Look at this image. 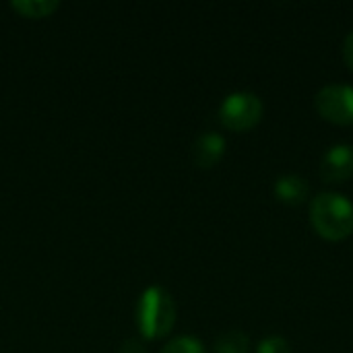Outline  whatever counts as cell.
I'll return each instance as SVG.
<instances>
[{
  "instance_id": "1",
  "label": "cell",
  "mask_w": 353,
  "mask_h": 353,
  "mask_svg": "<svg viewBox=\"0 0 353 353\" xmlns=\"http://www.w3.org/2000/svg\"><path fill=\"white\" fill-rule=\"evenodd\" d=\"M310 221L321 238L341 242L353 234L352 201L339 192H323L310 203Z\"/></svg>"
},
{
  "instance_id": "2",
  "label": "cell",
  "mask_w": 353,
  "mask_h": 353,
  "mask_svg": "<svg viewBox=\"0 0 353 353\" xmlns=\"http://www.w3.org/2000/svg\"><path fill=\"white\" fill-rule=\"evenodd\" d=\"M139 331L145 339H161L172 333L176 325V302L163 288H149L143 292L137 308Z\"/></svg>"
},
{
  "instance_id": "3",
  "label": "cell",
  "mask_w": 353,
  "mask_h": 353,
  "mask_svg": "<svg viewBox=\"0 0 353 353\" xmlns=\"http://www.w3.org/2000/svg\"><path fill=\"white\" fill-rule=\"evenodd\" d=\"M265 114L263 99L250 91H238L223 99L219 105V120L232 132L252 130Z\"/></svg>"
},
{
  "instance_id": "4",
  "label": "cell",
  "mask_w": 353,
  "mask_h": 353,
  "mask_svg": "<svg viewBox=\"0 0 353 353\" xmlns=\"http://www.w3.org/2000/svg\"><path fill=\"white\" fill-rule=\"evenodd\" d=\"M316 112L323 120L339 126L353 124V87L333 83L323 87L314 97Z\"/></svg>"
},
{
  "instance_id": "5",
  "label": "cell",
  "mask_w": 353,
  "mask_h": 353,
  "mask_svg": "<svg viewBox=\"0 0 353 353\" xmlns=\"http://www.w3.org/2000/svg\"><path fill=\"white\" fill-rule=\"evenodd\" d=\"M353 176V147L333 145L321 159V178L327 184H343Z\"/></svg>"
},
{
  "instance_id": "6",
  "label": "cell",
  "mask_w": 353,
  "mask_h": 353,
  "mask_svg": "<svg viewBox=\"0 0 353 353\" xmlns=\"http://www.w3.org/2000/svg\"><path fill=\"white\" fill-rule=\"evenodd\" d=\"M223 155H225V139L217 132H205L192 145V161L196 168L211 170L221 161Z\"/></svg>"
},
{
  "instance_id": "7",
  "label": "cell",
  "mask_w": 353,
  "mask_h": 353,
  "mask_svg": "<svg viewBox=\"0 0 353 353\" xmlns=\"http://www.w3.org/2000/svg\"><path fill=\"white\" fill-rule=\"evenodd\" d=\"M273 192H275L279 203L290 205V207H298V205L306 203V199L310 194V186L302 176L285 174V176L277 178V182L273 186Z\"/></svg>"
},
{
  "instance_id": "8",
  "label": "cell",
  "mask_w": 353,
  "mask_h": 353,
  "mask_svg": "<svg viewBox=\"0 0 353 353\" xmlns=\"http://www.w3.org/2000/svg\"><path fill=\"white\" fill-rule=\"evenodd\" d=\"M58 0H14L10 2V8L17 10L25 19H46L58 10Z\"/></svg>"
},
{
  "instance_id": "9",
  "label": "cell",
  "mask_w": 353,
  "mask_h": 353,
  "mask_svg": "<svg viewBox=\"0 0 353 353\" xmlns=\"http://www.w3.org/2000/svg\"><path fill=\"white\" fill-rule=\"evenodd\" d=\"M250 350V339L246 333L234 329L217 337L215 341V353H248Z\"/></svg>"
},
{
  "instance_id": "10",
  "label": "cell",
  "mask_w": 353,
  "mask_h": 353,
  "mask_svg": "<svg viewBox=\"0 0 353 353\" xmlns=\"http://www.w3.org/2000/svg\"><path fill=\"white\" fill-rule=\"evenodd\" d=\"M161 353H205V347L194 337H176L170 343H165Z\"/></svg>"
},
{
  "instance_id": "11",
  "label": "cell",
  "mask_w": 353,
  "mask_h": 353,
  "mask_svg": "<svg viewBox=\"0 0 353 353\" xmlns=\"http://www.w3.org/2000/svg\"><path fill=\"white\" fill-rule=\"evenodd\" d=\"M256 353H292V345L283 337H267L259 343Z\"/></svg>"
},
{
  "instance_id": "12",
  "label": "cell",
  "mask_w": 353,
  "mask_h": 353,
  "mask_svg": "<svg viewBox=\"0 0 353 353\" xmlns=\"http://www.w3.org/2000/svg\"><path fill=\"white\" fill-rule=\"evenodd\" d=\"M118 353H147V350H145V345H143L139 339H126V341L120 345Z\"/></svg>"
},
{
  "instance_id": "13",
  "label": "cell",
  "mask_w": 353,
  "mask_h": 353,
  "mask_svg": "<svg viewBox=\"0 0 353 353\" xmlns=\"http://www.w3.org/2000/svg\"><path fill=\"white\" fill-rule=\"evenodd\" d=\"M343 60L350 66V70H353V31L347 33V37L343 41Z\"/></svg>"
}]
</instances>
